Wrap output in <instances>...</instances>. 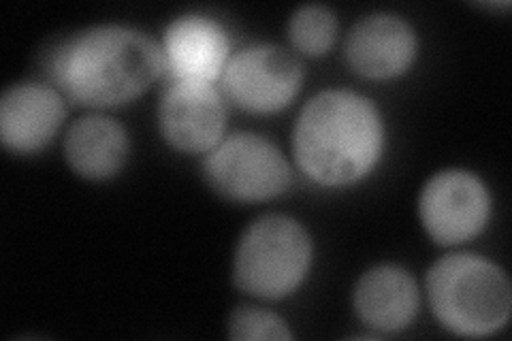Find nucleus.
Returning a JSON list of instances; mask_svg holds the SVG:
<instances>
[{
	"label": "nucleus",
	"mask_w": 512,
	"mask_h": 341,
	"mask_svg": "<svg viewBox=\"0 0 512 341\" xmlns=\"http://www.w3.org/2000/svg\"><path fill=\"white\" fill-rule=\"evenodd\" d=\"M45 71L64 99L94 109L131 103L167 73L163 47L118 24L92 26L56 43Z\"/></svg>",
	"instance_id": "f257e3e1"
},
{
	"label": "nucleus",
	"mask_w": 512,
	"mask_h": 341,
	"mask_svg": "<svg viewBox=\"0 0 512 341\" xmlns=\"http://www.w3.org/2000/svg\"><path fill=\"white\" fill-rule=\"evenodd\" d=\"M384 150V122L363 94L325 90L303 105L293 128L297 167L312 182L338 188L361 182Z\"/></svg>",
	"instance_id": "f03ea898"
},
{
	"label": "nucleus",
	"mask_w": 512,
	"mask_h": 341,
	"mask_svg": "<svg viewBox=\"0 0 512 341\" xmlns=\"http://www.w3.org/2000/svg\"><path fill=\"white\" fill-rule=\"evenodd\" d=\"M427 297L442 327L461 337L493 335L512 310L508 275L478 254H446L431 265Z\"/></svg>",
	"instance_id": "7ed1b4c3"
},
{
	"label": "nucleus",
	"mask_w": 512,
	"mask_h": 341,
	"mask_svg": "<svg viewBox=\"0 0 512 341\" xmlns=\"http://www.w3.org/2000/svg\"><path fill=\"white\" fill-rule=\"evenodd\" d=\"M312 237L291 216L256 218L237 243L235 286L256 299H284L303 284L312 265Z\"/></svg>",
	"instance_id": "20e7f679"
},
{
	"label": "nucleus",
	"mask_w": 512,
	"mask_h": 341,
	"mask_svg": "<svg viewBox=\"0 0 512 341\" xmlns=\"http://www.w3.org/2000/svg\"><path fill=\"white\" fill-rule=\"evenodd\" d=\"M203 177L222 199L261 203L284 194L293 171L276 143L256 133H237L207 152Z\"/></svg>",
	"instance_id": "39448f33"
},
{
	"label": "nucleus",
	"mask_w": 512,
	"mask_h": 341,
	"mask_svg": "<svg viewBox=\"0 0 512 341\" xmlns=\"http://www.w3.org/2000/svg\"><path fill=\"white\" fill-rule=\"evenodd\" d=\"M224 96L250 113H276L295 101L303 67L280 45L259 43L233 54L220 77Z\"/></svg>",
	"instance_id": "423d86ee"
},
{
	"label": "nucleus",
	"mask_w": 512,
	"mask_h": 341,
	"mask_svg": "<svg viewBox=\"0 0 512 341\" xmlns=\"http://www.w3.org/2000/svg\"><path fill=\"white\" fill-rule=\"evenodd\" d=\"M427 235L440 246H459L483 233L491 216L487 186L470 171L444 169L429 177L419 197Z\"/></svg>",
	"instance_id": "0eeeda50"
},
{
	"label": "nucleus",
	"mask_w": 512,
	"mask_h": 341,
	"mask_svg": "<svg viewBox=\"0 0 512 341\" xmlns=\"http://www.w3.org/2000/svg\"><path fill=\"white\" fill-rule=\"evenodd\" d=\"M158 131L178 152H212L227 131L220 90L205 81H171L158 103Z\"/></svg>",
	"instance_id": "6e6552de"
},
{
	"label": "nucleus",
	"mask_w": 512,
	"mask_h": 341,
	"mask_svg": "<svg viewBox=\"0 0 512 341\" xmlns=\"http://www.w3.org/2000/svg\"><path fill=\"white\" fill-rule=\"evenodd\" d=\"M419 52V37L410 22L395 13H372L361 18L346 39L350 69L367 79L404 75Z\"/></svg>",
	"instance_id": "1a4fd4ad"
},
{
	"label": "nucleus",
	"mask_w": 512,
	"mask_h": 341,
	"mask_svg": "<svg viewBox=\"0 0 512 341\" xmlns=\"http://www.w3.org/2000/svg\"><path fill=\"white\" fill-rule=\"evenodd\" d=\"M64 96L47 84L24 81L0 99V139L15 154H37L50 145L64 120Z\"/></svg>",
	"instance_id": "9d476101"
},
{
	"label": "nucleus",
	"mask_w": 512,
	"mask_h": 341,
	"mask_svg": "<svg viewBox=\"0 0 512 341\" xmlns=\"http://www.w3.org/2000/svg\"><path fill=\"white\" fill-rule=\"evenodd\" d=\"M165 69L171 81L216 84L231 58V41L224 28L205 15L175 18L163 35Z\"/></svg>",
	"instance_id": "9b49d317"
},
{
	"label": "nucleus",
	"mask_w": 512,
	"mask_h": 341,
	"mask_svg": "<svg viewBox=\"0 0 512 341\" xmlns=\"http://www.w3.org/2000/svg\"><path fill=\"white\" fill-rule=\"evenodd\" d=\"M352 305L367 327L382 333H397L410 327L419 314L421 295L406 269L378 265L359 278L352 292Z\"/></svg>",
	"instance_id": "f8f14e48"
},
{
	"label": "nucleus",
	"mask_w": 512,
	"mask_h": 341,
	"mask_svg": "<svg viewBox=\"0 0 512 341\" xmlns=\"http://www.w3.org/2000/svg\"><path fill=\"white\" fill-rule=\"evenodd\" d=\"M131 156L126 128L109 116L90 113L75 120L64 135V158L84 180L103 182L118 175Z\"/></svg>",
	"instance_id": "ddd939ff"
},
{
	"label": "nucleus",
	"mask_w": 512,
	"mask_h": 341,
	"mask_svg": "<svg viewBox=\"0 0 512 341\" xmlns=\"http://www.w3.org/2000/svg\"><path fill=\"white\" fill-rule=\"evenodd\" d=\"M338 18L325 5H301L288 20V41L303 56H323L338 39Z\"/></svg>",
	"instance_id": "4468645a"
},
{
	"label": "nucleus",
	"mask_w": 512,
	"mask_h": 341,
	"mask_svg": "<svg viewBox=\"0 0 512 341\" xmlns=\"http://www.w3.org/2000/svg\"><path fill=\"white\" fill-rule=\"evenodd\" d=\"M229 337L235 341H286L293 331L276 314L256 305H239L229 316Z\"/></svg>",
	"instance_id": "2eb2a0df"
}]
</instances>
